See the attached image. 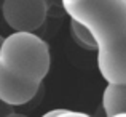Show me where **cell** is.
Masks as SVG:
<instances>
[{
	"label": "cell",
	"mask_w": 126,
	"mask_h": 117,
	"mask_svg": "<svg viewBox=\"0 0 126 117\" xmlns=\"http://www.w3.org/2000/svg\"><path fill=\"white\" fill-rule=\"evenodd\" d=\"M0 66L21 82L42 85L51 66L49 47L29 32H13L0 47Z\"/></svg>",
	"instance_id": "cell-2"
},
{
	"label": "cell",
	"mask_w": 126,
	"mask_h": 117,
	"mask_svg": "<svg viewBox=\"0 0 126 117\" xmlns=\"http://www.w3.org/2000/svg\"><path fill=\"white\" fill-rule=\"evenodd\" d=\"M42 85L21 82L0 66V101L5 103L6 106L15 108L27 104L38 95Z\"/></svg>",
	"instance_id": "cell-4"
},
{
	"label": "cell",
	"mask_w": 126,
	"mask_h": 117,
	"mask_svg": "<svg viewBox=\"0 0 126 117\" xmlns=\"http://www.w3.org/2000/svg\"><path fill=\"white\" fill-rule=\"evenodd\" d=\"M56 111H58V109H53V111H48V112H45V114H43L42 117H53L56 114Z\"/></svg>",
	"instance_id": "cell-9"
},
{
	"label": "cell",
	"mask_w": 126,
	"mask_h": 117,
	"mask_svg": "<svg viewBox=\"0 0 126 117\" xmlns=\"http://www.w3.org/2000/svg\"><path fill=\"white\" fill-rule=\"evenodd\" d=\"M13 108H10V106H6L5 103H2L0 101V117H6V116H10V114H13Z\"/></svg>",
	"instance_id": "cell-8"
},
{
	"label": "cell",
	"mask_w": 126,
	"mask_h": 117,
	"mask_svg": "<svg viewBox=\"0 0 126 117\" xmlns=\"http://www.w3.org/2000/svg\"><path fill=\"white\" fill-rule=\"evenodd\" d=\"M48 6L49 3L45 0H5L2 3V15L15 32L34 34L45 23Z\"/></svg>",
	"instance_id": "cell-3"
},
{
	"label": "cell",
	"mask_w": 126,
	"mask_h": 117,
	"mask_svg": "<svg viewBox=\"0 0 126 117\" xmlns=\"http://www.w3.org/2000/svg\"><path fill=\"white\" fill-rule=\"evenodd\" d=\"M102 108L105 117L126 112V85H107L102 93Z\"/></svg>",
	"instance_id": "cell-5"
},
{
	"label": "cell",
	"mask_w": 126,
	"mask_h": 117,
	"mask_svg": "<svg viewBox=\"0 0 126 117\" xmlns=\"http://www.w3.org/2000/svg\"><path fill=\"white\" fill-rule=\"evenodd\" d=\"M3 40H5V37H2V35H0V47H2V43H3Z\"/></svg>",
	"instance_id": "cell-12"
},
{
	"label": "cell",
	"mask_w": 126,
	"mask_h": 117,
	"mask_svg": "<svg viewBox=\"0 0 126 117\" xmlns=\"http://www.w3.org/2000/svg\"><path fill=\"white\" fill-rule=\"evenodd\" d=\"M70 35H72L74 42L77 43L78 47H81V48H85V50H89V51H91V50H96V51H97V45H96L94 37L91 35V32H89L83 24L74 21V19H70Z\"/></svg>",
	"instance_id": "cell-6"
},
{
	"label": "cell",
	"mask_w": 126,
	"mask_h": 117,
	"mask_svg": "<svg viewBox=\"0 0 126 117\" xmlns=\"http://www.w3.org/2000/svg\"><path fill=\"white\" fill-rule=\"evenodd\" d=\"M62 8L94 37L107 85H126V0H64Z\"/></svg>",
	"instance_id": "cell-1"
},
{
	"label": "cell",
	"mask_w": 126,
	"mask_h": 117,
	"mask_svg": "<svg viewBox=\"0 0 126 117\" xmlns=\"http://www.w3.org/2000/svg\"><path fill=\"white\" fill-rule=\"evenodd\" d=\"M6 117H27V116H24V114H18V112H13V114H10V116H6Z\"/></svg>",
	"instance_id": "cell-10"
},
{
	"label": "cell",
	"mask_w": 126,
	"mask_h": 117,
	"mask_svg": "<svg viewBox=\"0 0 126 117\" xmlns=\"http://www.w3.org/2000/svg\"><path fill=\"white\" fill-rule=\"evenodd\" d=\"M53 117H91L86 112H80V111H70V109H58L56 114Z\"/></svg>",
	"instance_id": "cell-7"
},
{
	"label": "cell",
	"mask_w": 126,
	"mask_h": 117,
	"mask_svg": "<svg viewBox=\"0 0 126 117\" xmlns=\"http://www.w3.org/2000/svg\"><path fill=\"white\" fill-rule=\"evenodd\" d=\"M113 117H126V112H121V114H117V116H113Z\"/></svg>",
	"instance_id": "cell-11"
}]
</instances>
